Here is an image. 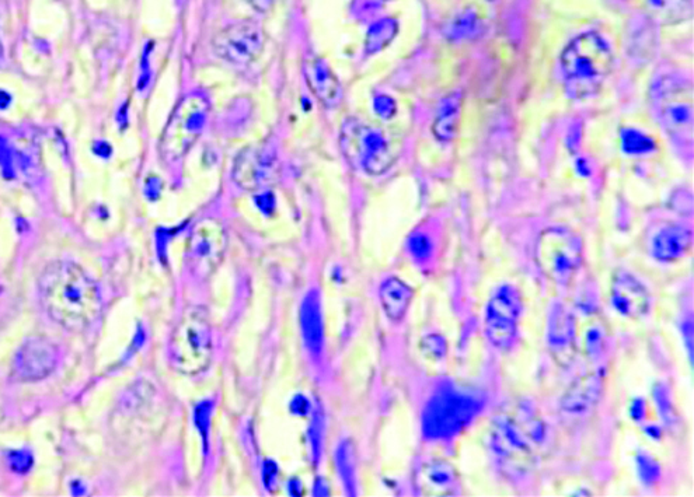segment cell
I'll return each instance as SVG.
<instances>
[{"mask_svg": "<svg viewBox=\"0 0 694 497\" xmlns=\"http://www.w3.org/2000/svg\"><path fill=\"white\" fill-rule=\"evenodd\" d=\"M41 304L52 321L69 331H85L100 317L99 286L75 262H52L38 280Z\"/></svg>", "mask_w": 694, "mask_h": 497, "instance_id": "1", "label": "cell"}, {"mask_svg": "<svg viewBox=\"0 0 694 497\" xmlns=\"http://www.w3.org/2000/svg\"><path fill=\"white\" fill-rule=\"evenodd\" d=\"M615 54L606 38L596 31L578 34L560 55V72L568 98L589 100L601 93L612 75Z\"/></svg>", "mask_w": 694, "mask_h": 497, "instance_id": "2", "label": "cell"}, {"mask_svg": "<svg viewBox=\"0 0 694 497\" xmlns=\"http://www.w3.org/2000/svg\"><path fill=\"white\" fill-rule=\"evenodd\" d=\"M483 402L472 392L452 384L439 388L423 413V433L428 440H449L466 429L483 409Z\"/></svg>", "mask_w": 694, "mask_h": 497, "instance_id": "3", "label": "cell"}, {"mask_svg": "<svg viewBox=\"0 0 694 497\" xmlns=\"http://www.w3.org/2000/svg\"><path fill=\"white\" fill-rule=\"evenodd\" d=\"M170 362L187 376L202 373L211 364L214 353L212 329L202 308H188L181 315L170 339Z\"/></svg>", "mask_w": 694, "mask_h": 497, "instance_id": "4", "label": "cell"}, {"mask_svg": "<svg viewBox=\"0 0 694 497\" xmlns=\"http://www.w3.org/2000/svg\"><path fill=\"white\" fill-rule=\"evenodd\" d=\"M536 262L554 285H570L584 264L582 238L567 226L546 227L537 238Z\"/></svg>", "mask_w": 694, "mask_h": 497, "instance_id": "5", "label": "cell"}, {"mask_svg": "<svg viewBox=\"0 0 694 497\" xmlns=\"http://www.w3.org/2000/svg\"><path fill=\"white\" fill-rule=\"evenodd\" d=\"M208 104L201 96L184 98L170 118L162 136V152L170 160H179L200 139Z\"/></svg>", "mask_w": 694, "mask_h": 497, "instance_id": "6", "label": "cell"}, {"mask_svg": "<svg viewBox=\"0 0 694 497\" xmlns=\"http://www.w3.org/2000/svg\"><path fill=\"white\" fill-rule=\"evenodd\" d=\"M350 133L354 138L348 133H343L344 152L350 159L361 160L366 174H385L396 163L397 154L382 129L369 125H355Z\"/></svg>", "mask_w": 694, "mask_h": 497, "instance_id": "7", "label": "cell"}, {"mask_svg": "<svg viewBox=\"0 0 694 497\" xmlns=\"http://www.w3.org/2000/svg\"><path fill=\"white\" fill-rule=\"evenodd\" d=\"M522 307L521 292L512 285L501 286L488 301L486 335L494 348L509 350L515 345Z\"/></svg>", "mask_w": 694, "mask_h": 497, "instance_id": "8", "label": "cell"}, {"mask_svg": "<svg viewBox=\"0 0 694 497\" xmlns=\"http://www.w3.org/2000/svg\"><path fill=\"white\" fill-rule=\"evenodd\" d=\"M214 49L223 61L246 65L263 51V33L253 21L229 24L215 35Z\"/></svg>", "mask_w": 694, "mask_h": 497, "instance_id": "9", "label": "cell"}, {"mask_svg": "<svg viewBox=\"0 0 694 497\" xmlns=\"http://www.w3.org/2000/svg\"><path fill=\"white\" fill-rule=\"evenodd\" d=\"M612 306L627 318H643L651 308V296L647 287L633 273L619 271L612 280Z\"/></svg>", "mask_w": 694, "mask_h": 497, "instance_id": "10", "label": "cell"}, {"mask_svg": "<svg viewBox=\"0 0 694 497\" xmlns=\"http://www.w3.org/2000/svg\"><path fill=\"white\" fill-rule=\"evenodd\" d=\"M693 100L686 90L673 87L669 94H664L661 103V124L665 132L675 142H692L693 139Z\"/></svg>", "mask_w": 694, "mask_h": 497, "instance_id": "11", "label": "cell"}, {"mask_svg": "<svg viewBox=\"0 0 694 497\" xmlns=\"http://www.w3.org/2000/svg\"><path fill=\"white\" fill-rule=\"evenodd\" d=\"M529 443L528 434L514 419L507 415L498 416L495 419L493 432H491V446L502 461L511 462L514 465L516 462L519 464L525 462L528 465L532 458Z\"/></svg>", "mask_w": 694, "mask_h": 497, "instance_id": "12", "label": "cell"}, {"mask_svg": "<svg viewBox=\"0 0 694 497\" xmlns=\"http://www.w3.org/2000/svg\"><path fill=\"white\" fill-rule=\"evenodd\" d=\"M58 362V348L44 336L27 339L16 357V371L24 380H41Z\"/></svg>", "mask_w": 694, "mask_h": 497, "instance_id": "13", "label": "cell"}, {"mask_svg": "<svg viewBox=\"0 0 694 497\" xmlns=\"http://www.w3.org/2000/svg\"><path fill=\"white\" fill-rule=\"evenodd\" d=\"M225 233L221 224L214 220H207L195 229L190 240V258L193 259L197 268L208 272L216 268L221 261L223 250H225Z\"/></svg>", "mask_w": 694, "mask_h": 497, "instance_id": "14", "label": "cell"}, {"mask_svg": "<svg viewBox=\"0 0 694 497\" xmlns=\"http://www.w3.org/2000/svg\"><path fill=\"white\" fill-rule=\"evenodd\" d=\"M305 79L313 96L326 107H334L341 97V84L333 69L322 59H309L305 66Z\"/></svg>", "mask_w": 694, "mask_h": 497, "instance_id": "15", "label": "cell"}, {"mask_svg": "<svg viewBox=\"0 0 694 497\" xmlns=\"http://www.w3.org/2000/svg\"><path fill=\"white\" fill-rule=\"evenodd\" d=\"M692 231L682 224H669L652 240V257L659 262H675L692 248Z\"/></svg>", "mask_w": 694, "mask_h": 497, "instance_id": "16", "label": "cell"}, {"mask_svg": "<svg viewBox=\"0 0 694 497\" xmlns=\"http://www.w3.org/2000/svg\"><path fill=\"white\" fill-rule=\"evenodd\" d=\"M602 371L599 370L596 373L582 376L571 385L570 390L566 392L563 401H561L564 411L584 413L596 405V402L601 398L603 380H605V374Z\"/></svg>", "mask_w": 694, "mask_h": 497, "instance_id": "17", "label": "cell"}, {"mask_svg": "<svg viewBox=\"0 0 694 497\" xmlns=\"http://www.w3.org/2000/svg\"><path fill=\"white\" fill-rule=\"evenodd\" d=\"M577 338V320L570 308L563 303H554L549 317V346L554 353L566 355L573 348Z\"/></svg>", "mask_w": 694, "mask_h": 497, "instance_id": "18", "label": "cell"}, {"mask_svg": "<svg viewBox=\"0 0 694 497\" xmlns=\"http://www.w3.org/2000/svg\"><path fill=\"white\" fill-rule=\"evenodd\" d=\"M463 94L453 91L439 104L437 117L432 124V133L439 142H452L459 131L460 118H462Z\"/></svg>", "mask_w": 694, "mask_h": 497, "instance_id": "19", "label": "cell"}, {"mask_svg": "<svg viewBox=\"0 0 694 497\" xmlns=\"http://www.w3.org/2000/svg\"><path fill=\"white\" fill-rule=\"evenodd\" d=\"M379 297L387 318L397 322L406 317L414 290L399 278H389L380 286Z\"/></svg>", "mask_w": 694, "mask_h": 497, "instance_id": "20", "label": "cell"}, {"mask_svg": "<svg viewBox=\"0 0 694 497\" xmlns=\"http://www.w3.org/2000/svg\"><path fill=\"white\" fill-rule=\"evenodd\" d=\"M644 10L655 23L665 27L679 26L692 19V0H644Z\"/></svg>", "mask_w": 694, "mask_h": 497, "instance_id": "21", "label": "cell"}, {"mask_svg": "<svg viewBox=\"0 0 694 497\" xmlns=\"http://www.w3.org/2000/svg\"><path fill=\"white\" fill-rule=\"evenodd\" d=\"M301 324L306 346L313 355H319L323 346L322 308L319 293L310 292L303 300Z\"/></svg>", "mask_w": 694, "mask_h": 497, "instance_id": "22", "label": "cell"}, {"mask_svg": "<svg viewBox=\"0 0 694 497\" xmlns=\"http://www.w3.org/2000/svg\"><path fill=\"white\" fill-rule=\"evenodd\" d=\"M424 482L434 493L441 496H456L459 493L458 472L445 460L428 462L424 468Z\"/></svg>", "mask_w": 694, "mask_h": 497, "instance_id": "23", "label": "cell"}, {"mask_svg": "<svg viewBox=\"0 0 694 497\" xmlns=\"http://www.w3.org/2000/svg\"><path fill=\"white\" fill-rule=\"evenodd\" d=\"M264 161L260 154L253 149H246L237 156L235 167H233V178L240 188L256 189L263 184L265 178Z\"/></svg>", "mask_w": 694, "mask_h": 497, "instance_id": "24", "label": "cell"}, {"mask_svg": "<svg viewBox=\"0 0 694 497\" xmlns=\"http://www.w3.org/2000/svg\"><path fill=\"white\" fill-rule=\"evenodd\" d=\"M652 397H654L655 405H657L659 416L666 427L673 429L678 425V413H676L675 405H673L671 391L665 384L658 383L652 388Z\"/></svg>", "mask_w": 694, "mask_h": 497, "instance_id": "25", "label": "cell"}, {"mask_svg": "<svg viewBox=\"0 0 694 497\" xmlns=\"http://www.w3.org/2000/svg\"><path fill=\"white\" fill-rule=\"evenodd\" d=\"M606 329L601 324L591 325L585 334V350L589 359L598 362L606 352Z\"/></svg>", "mask_w": 694, "mask_h": 497, "instance_id": "26", "label": "cell"}, {"mask_svg": "<svg viewBox=\"0 0 694 497\" xmlns=\"http://www.w3.org/2000/svg\"><path fill=\"white\" fill-rule=\"evenodd\" d=\"M638 476L645 485H654L661 478V467L648 451L640 450L637 454Z\"/></svg>", "mask_w": 694, "mask_h": 497, "instance_id": "27", "label": "cell"}, {"mask_svg": "<svg viewBox=\"0 0 694 497\" xmlns=\"http://www.w3.org/2000/svg\"><path fill=\"white\" fill-rule=\"evenodd\" d=\"M337 465L340 469L341 478L345 483V488H347L350 495H354V464H352V453L351 446L348 441L341 444L337 451Z\"/></svg>", "mask_w": 694, "mask_h": 497, "instance_id": "28", "label": "cell"}, {"mask_svg": "<svg viewBox=\"0 0 694 497\" xmlns=\"http://www.w3.org/2000/svg\"><path fill=\"white\" fill-rule=\"evenodd\" d=\"M623 147L627 153H645L654 149V142L647 135L636 131V129H626L622 133Z\"/></svg>", "mask_w": 694, "mask_h": 497, "instance_id": "29", "label": "cell"}, {"mask_svg": "<svg viewBox=\"0 0 694 497\" xmlns=\"http://www.w3.org/2000/svg\"><path fill=\"white\" fill-rule=\"evenodd\" d=\"M423 348L434 359H442L448 353V342L444 336L430 335L424 339Z\"/></svg>", "mask_w": 694, "mask_h": 497, "instance_id": "30", "label": "cell"}, {"mask_svg": "<svg viewBox=\"0 0 694 497\" xmlns=\"http://www.w3.org/2000/svg\"><path fill=\"white\" fill-rule=\"evenodd\" d=\"M410 251L417 258L418 261H425V259L430 258L432 245L430 238L424 236V234H415V236L410 238Z\"/></svg>", "mask_w": 694, "mask_h": 497, "instance_id": "31", "label": "cell"}, {"mask_svg": "<svg viewBox=\"0 0 694 497\" xmlns=\"http://www.w3.org/2000/svg\"><path fill=\"white\" fill-rule=\"evenodd\" d=\"M211 409V402H204V404L198 405V408L195 409V425H197V429L200 430L202 437H204L205 444H207L209 415H211Z\"/></svg>", "mask_w": 694, "mask_h": 497, "instance_id": "32", "label": "cell"}, {"mask_svg": "<svg viewBox=\"0 0 694 497\" xmlns=\"http://www.w3.org/2000/svg\"><path fill=\"white\" fill-rule=\"evenodd\" d=\"M577 306L580 307L581 311H584V313H595L596 308H598V297H596V293H580Z\"/></svg>", "mask_w": 694, "mask_h": 497, "instance_id": "33", "label": "cell"}, {"mask_svg": "<svg viewBox=\"0 0 694 497\" xmlns=\"http://www.w3.org/2000/svg\"><path fill=\"white\" fill-rule=\"evenodd\" d=\"M645 415H647V404H645L644 399H634L633 404L630 406L631 419L636 420V422H643Z\"/></svg>", "mask_w": 694, "mask_h": 497, "instance_id": "34", "label": "cell"}, {"mask_svg": "<svg viewBox=\"0 0 694 497\" xmlns=\"http://www.w3.org/2000/svg\"><path fill=\"white\" fill-rule=\"evenodd\" d=\"M683 336H685V342H687V350H689L690 362L693 359V321L690 318L689 321L683 324Z\"/></svg>", "mask_w": 694, "mask_h": 497, "instance_id": "35", "label": "cell"}, {"mask_svg": "<svg viewBox=\"0 0 694 497\" xmlns=\"http://www.w3.org/2000/svg\"><path fill=\"white\" fill-rule=\"evenodd\" d=\"M275 478H277V465H275L274 462L271 461L265 462L264 482L265 486H267L268 489H270L272 483L275 482Z\"/></svg>", "mask_w": 694, "mask_h": 497, "instance_id": "36", "label": "cell"}, {"mask_svg": "<svg viewBox=\"0 0 694 497\" xmlns=\"http://www.w3.org/2000/svg\"><path fill=\"white\" fill-rule=\"evenodd\" d=\"M247 3L257 12L267 13L277 3V0H247Z\"/></svg>", "mask_w": 694, "mask_h": 497, "instance_id": "37", "label": "cell"}, {"mask_svg": "<svg viewBox=\"0 0 694 497\" xmlns=\"http://www.w3.org/2000/svg\"><path fill=\"white\" fill-rule=\"evenodd\" d=\"M292 409L298 415H306L309 411V402L303 397H296L295 401L292 402Z\"/></svg>", "mask_w": 694, "mask_h": 497, "instance_id": "38", "label": "cell"}, {"mask_svg": "<svg viewBox=\"0 0 694 497\" xmlns=\"http://www.w3.org/2000/svg\"><path fill=\"white\" fill-rule=\"evenodd\" d=\"M644 432L648 434V436L652 437V439L658 440L659 437H661L662 430L659 429L658 426H647L644 427Z\"/></svg>", "mask_w": 694, "mask_h": 497, "instance_id": "39", "label": "cell"}, {"mask_svg": "<svg viewBox=\"0 0 694 497\" xmlns=\"http://www.w3.org/2000/svg\"><path fill=\"white\" fill-rule=\"evenodd\" d=\"M2 56H3V48H2V41H0V61H2Z\"/></svg>", "mask_w": 694, "mask_h": 497, "instance_id": "40", "label": "cell"}]
</instances>
